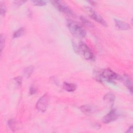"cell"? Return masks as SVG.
<instances>
[{
  "instance_id": "ffe728a7",
  "label": "cell",
  "mask_w": 133,
  "mask_h": 133,
  "mask_svg": "<svg viewBox=\"0 0 133 133\" xmlns=\"http://www.w3.org/2000/svg\"><path fill=\"white\" fill-rule=\"evenodd\" d=\"M36 89L35 88V87L34 86L31 87L30 89V92L31 95L34 94L36 92Z\"/></svg>"
},
{
  "instance_id": "ac0fdd59",
  "label": "cell",
  "mask_w": 133,
  "mask_h": 133,
  "mask_svg": "<svg viewBox=\"0 0 133 133\" xmlns=\"http://www.w3.org/2000/svg\"><path fill=\"white\" fill-rule=\"evenodd\" d=\"M8 125L11 130H15V122L14 119H10L8 122Z\"/></svg>"
},
{
  "instance_id": "9c48e42d",
  "label": "cell",
  "mask_w": 133,
  "mask_h": 133,
  "mask_svg": "<svg viewBox=\"0 0 133 133\" xmlns=\"http://www.w3.org/2000/svg\"><path fill=\"white\" fill-rule=\"evenodd\" d=\"M103 100L107 103L112 107L115 100V95L112 92H108L104 95Z\"/></svg>"
},
{
  "instance_id": "d6986e66",
  "label": "cell",
  "mask_w": 133,
  "mask_h": 133,
  "mask_svg": "<svg viewBox=\"0 0 133 133\" xmlns=\"http://www.w3.org/2000/svg\"><path fill=\"white\" fill-rule=\"evenodd\" d=\"M6 7L4 5H3L2 4H1V15L2 16H4L6 12Z\"/></svg>"
},
{
  "instance_id": "8fae6325",
  "label": "cell",
  "mask_w": 133,
  "mask_h": 133,
  "mask_svg": "<svg viewBox=\"0 0 133 133\" xmlns=\"http://www.w3.org/2000/svg\"><path fill=\"white\" fill-rule=\"evenodd\" d=\"M63 88L69 91V92H73L76 90V86L74 84L68 83V82H64L63 85Z\"/></svg>"
},
{
  "instance_id": "277c9868",
  "label": "cell",
  "mask_w": 133,
  "mask_h": 133,
  "mask_svg": "<svg viewBox=\"0 0 133 133\" xmlns=\"http://www.w3.org/2000/svg\"><path fill=\"white\" fill-rule=\"evenodd\" d=\"M85 9L86 10V11L88 14V15L94 20L100 23L103 26H107V24L105 21L102 18V17L100 15H99L98 13H97L91 8L87 6V7H85Z\"/></svg>"
},
{
  "instance_id": "6da1fadb",
  "label": "cell",
  "mask_w": 133,
  "mask_h": 133,
  "mask_svg": "<svg viewBox=\"0 0 133 133\" xmlns=\"http://www.w3.org/2000/svg\"><path fill=\"white\" fill-rule=\"evenodd\" d=\"M67 26L70 32L74 36L78 38H84L86 36V31L78 23L69 20L67 21Z\"/></svg>"
},
{
  "instance_id": "8992f818",
  "label": "cell",
  "mask_w": 133,
  "mask_h": 133,
  "mask_svg": "<svg viewBox=\"0 0 133 133\" xmlns=\"http://www.w3.org/2000/svg\"><path fill=\"white\" fill-rule=\"evenodd\" d=\"M49 97L47 94L41 97L36 104V108L40 112H45L48 105Z\"/></svg>"
},
{
  "instance_id": "9a60e30c",
  "label": "cell",
  "mask_w": 133,
  "mask_h": 133,
  "mask_svg": "<svg viewBox=\"0 0 133 133\" xmlns=\"http://www.w3.org/2000/svg\"><path fill=\"white\" fill-rule=\"evenodd\" d=\"M33 70H34L33 68L31 66L25 68L24 71V73L25 75L27 77H29L31 75V74L32 73V72L33 71Z\"/></svg>"
},
{
  "instance_id": "4fadbf2b",
  "label": "cell",
  "mask_w": 133,
  "mask_h": 133,
  "mask_svg": "<svg viewBox=\"0 0 133 133\" xmlns=\"http://www.w3.org/2000/svg\"><path fill=\"white\" fill-rule=\"evenodd\" d=\"M80 19H81V20L82 21V23L85 26H86L87 27H89V28H92V27L94 26L93 24L90 21H89L88 20H87L86 18H85V17H83V16H81L80 17Z\"/></svg>"
},
{
  "instance_id": "3957f363",
  "label": "cell",
  "mask_w": 133,
  "mask_h": 133,
  "mask_svg": "<svg viewBox=\"0 0 133 133\" xmlns=\"http://www.w3.org/2000/svg\"><path fill=\"white\" fill-rule=\"evenodd\" d=\"M52 5L60 11L70 16H74L75 14L71 9L65 4L59 1H51Z\"/></svg>"
},
{
  "instance_id": "e0dca14e",
  "label": "cell",
  "mask_w": 133,
  "mask_h": 133,
  "mask_svg": "<svg viewBox=\"0 0 133 133\" xmlns=\"http://www.w3.org/2000/svg\"><path fill=\"white\" fill-rule=\"evenodd\" d=\"M0 41H1V43H0V47H1V51H2L4 47V44H5V37L4 35L3 34H1V36H0Z\"/></svg>"
},
{
  "instance_id": "7a4b0ae2",
  "label": "cell",
  "mask_w": 133,
  "mask_h": 133,
  "mask_svg": "<svg viewBox=\"0 0 133 133\" xmlns=\"http://www.w3.org/2000/svg\"><path fill=\"white\" fill-rule=\"evenodd\" d=\"M73 47H74V50L76 52L82 54L85 59L88 60H94V55L85 43L81 42L77 45L76 44H73Z\"/></svg>"
},
{
  "instance_id": "30bf717a",
  "label": "cell",
  "mask_w": 133,
  "mask_h": 133,
  "mask_svg": "<svg viewBox=\"0 0 133 133\" xmlns=\"http://www.w3.org/2000/svg\"><path fill=\"white\" fill-rule=\"evenodd\" d=\"M80 109L83 113L86 114H91L95 112V109L89 105H82L80 107Z\"/></svg>"
},
{
  "instance_id": "7c38bea8",
  "label": "cell",
  "mask_w": 133,
  "mask_h": 133,
  "mask_svg": "<svg viewBox=\"0 0 133 133\" xmlns=\"http://www.w3.org/2000/svg\"><path fill=\"white\" fill-rule=\"evenodd\" d=\"M122 80L125 86L128 88L130 92L132 94V83L129 79V78L127 76H124L122 78Z\"/></svg>"
},
{
  "instance_id": "2e32d148",
  "label": "cell",
  "mask_w": 133,
  "mask_h": 133,
  "mask_svg": "<svg viewBox=\"0 0 133 133\" xmlns=\"http://www.w3.org/2000/svg\"><path fill=\"white\" fill-rule=\"evenodd\" d=\"M32 2L34 5L36 6H43L46 4V2L44 1H33Z\"/></svg>"
},
{
  "instance_id": "5bb4252c",
  "label": "cell",
  "mask_w": 133,
  "mask_h": 133,
  "mask_svg": "<svg viewBox=\"0 0 133 133\" xmlns=\"http://www.w3.org/2000/svg\"><path fill=\"white\" fill-rule=\"evenodd\" d=\"M24 31H25L24 29L23 28H21L19 29L18 30H17L14 33L13 35L14 38H18L22 36L24 34Z\"/></svg>"
},
{
  "instance_id": "ba28073f",
  "label": "cell",
  "mask_w": 133,
  "mask_h": 133,
  "mask_svg": "<svg viewBox=\"0 0 133 133\" xmlns=\"http://www.w3.org/2000/svg\"><path fill=\"white\" fill-rule=\"evenodd\" d=\"M114 22L116 26L121 30H128L130 29V25L126 22L117 19H114Z\"/></svg>"
},
{
  "instance_id": "52a82bcc",
  "label": "cell",
  "mask_w": 133,
  "mask_h": 133,
  "mask_svg": "<svg viewBox=\"0 0 133 133\" xmlns=\"http://www.w3.org/2000/svg\"><path fill=\"white\" fill-rule=\"evenodd\" d=\"M118 116L119 115L116 111L115 109H113L103 117L102 122L105 124H108L117 119Z\"/></svg>"
},
{
  "instance_id": "44dd1931",
  "label": "cell",
  "mask_w": 133,
  "mask_h": 133,
  "mask_svg": "<svg viewBox=\"0 0 133 133\" xmlns=\"http://www.w3.org/2000/svg\"><path fill=\"white\" fill-rule=\"evenodd\" d=\"M26 1H15V3H16V4L17 5H22L23 4V3H25Z\"/></svg>"
},
{
  "instance_id": "7402d4cb",
  "label": "cell",
  "mask_w": 133,
  "mask_h": 133,
  "mask_svg": "<svg viewBox=\"0 0 133 133\" xmlns=\"http://www.w3.org/2000/svg\"><path fill=\"white\" fill-rule=\"evenodd\" d=\"M132 126H131L129 128H128V130L126 131V132H132Z\"/></svg>"
},
{
  "instance_id": "5b68a950",
  "label": "cell",
  "mask_w": 133,
  "mask_h": 133,
  "mask_svg": "<svg viewBox=\"0 0 133 133\" xmlns=\"http://www.w3.org/2000/svg\"><path fill=\"white\" fill-rule=\"evenodd\" d=\"M99 77L100 79H104L110 81L118 78V75L112 70L109 69H106L100 72Z\"/></svg>"
}]
</instances>
